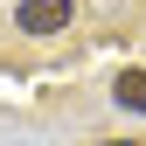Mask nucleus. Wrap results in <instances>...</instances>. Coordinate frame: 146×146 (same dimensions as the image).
<instances>
[{"instance_id":"f257e3e1","label":"nucleus","mask_w":146,"mask_h":146,"mask_svg":"<svg viewBox=\"0 0 146 146\" xmlns=\"http://www.w3.org/2000/svg\"><path fill=\"white\" fill-rule=\"evenodd\" d=\"M70 0H21V14H14V21H21V35H63L70 28Z\"/></svg>"},{"instance_id":"f03ea898","label":"nucleus","mask_w":146,"mask_h":146,"mask_svg":"<svg viewBox=\"0 0 146 146\" xmlns=\"http://www.w3.org/2000/svg\"><path fill=\"white\" fill-rule=\"evenodd\" d=\"M111 98L125 104V111H146V70H125V77L111 84Z\"/></svg>"}]
</instances>
